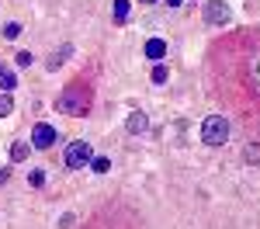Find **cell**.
Here are the masks:
<instances>
[{
    "label": "cell",
    "mask_w": 260,
    "mask_h": 229,
    "mask_svg": "<svg viewBox=\"0 0 260 229\" xmlns=\"http://www.w3.org/2000/svg\"><path fill=\"white\" fill-rule=\"evenodd\" d=\"M229 139V122H225V115H208L205 125H201V143L205 146H222Z\"/></svg>",
    "instance_id": "obj_1"
},
{
    "label": "cell",
    "mask_w": 260,
    "mask_h": 229,
    "mask_svg": "<svg viewBox=\"0 0 260 229\" xmlns=\"http://www.w3.org/2000/svg\"><path fill=\"white\" fill-rule=\"evenodd\" d=\"M83 104H87V97H83V87H80V83H70V87L59 94L56 108H59L62 115H83Z\"/></svg>",
    "instance_id": "obj_2"
},
{
    "label": "cell",
    "mask_w": 260,
    "mask_h": 229,
    "mask_svg": "<svg viewBox=\"0 0 260 229\" xmlns=\"http://www.w3.org/2000/svg\"><path fill=\"white\" fill-rule=\"evenodd\" d=\"M94 160V146L90 143H70L66 146V167L70 170H83V167H90Z\"/></svg>",
    "instance_id": "obj_3"
},
{
    "label": "cell",
    "mask_w": 260,
    "mask_h": 229,
    "mask_svg": "<svg viewBox=\"0 0 260 229\" xmlns=\"http://www.w3.org/2000/svg\"><path fill=\"white\" fill-rule=\"evenodd\" d=\"M56 143H59V132H56V125L39 122L35 128H31V146H35V149H49V146H56Z\"/></svg>",
    "instance_id": "obj_4"
},
{
    "label": "cell",
    "mask_w": 260,
    "mask_h": 229,
    "mask_svg": "<svg viewBox=\"0 0 260 229\" xmlns=\"http://www.w3.org/2000/svg\"><path fill=\"white\" fill-rule=\"evenodd\" d=\"M229 7L222 4V0H205V21L208 24H229Z\"/></svg>",
    "instance_id": "obj_5"
},
{
    "label": "cell",
    "mask_w": 260,
    "mask_h": 229,
    "mask_svg": "<svg viewBox=\"0 0 260 229\" xmlns=\"http://www.w3.org/2000/svg\"><path fill=\"white\" fill-rule=\"evenodd\" d=\"M125 128H128L132 136H142V132L149 128V118H146L142 111H132V115H128V122H125Z\"/></svg>",
    "instance_id": "obj_6"
},
{
    "label": "cell",
    "mask_w": 260,
    "mask_h": 229,
    "mask_svg": "<svg viewBox=\"0 0 260 229\" xmlns=\"http://www.w3.org/2000/svg\"><path fill=\"white\" fill-rule=\"evenodd\" d=\"M163 56H167V42H163V39H149V42H146V59L163 62Z\"/></svg>",
    "instance_id": "obj_7"
},
{
    "label": "cell",
    "mask_w": 260,
    "mask_h": 229,
    "mask_svg": "<svg viewBox=\"0 0 260 229\" xmlns=\"http://www.w3.org/2000/svg\"><path fill=\"white\" fill-rule=\"evenodd\" d=\"M111 14H115V21H128V14H132V0H115V4H111Z\"/></svg>",
    "instance_id": "obj_8"
},
{
    "label": "cell",
    "mask_w": 260,
    "mask_h": 229,
    "mask_svg": "<svg viewBox=\"0 0 260 229\" xmlns=\"http://www.w3.org/2000/svg\"><path fill=\"white\" fill-rule=\"evenodd\" d=\"M14 87H18V77H14L11 70H0V90H4V94H11Z\"/></svg>",
    "instance_id": "obj_9"
},
{
    "label": "cell",
    "mask_w": 260,
    "mask_h": 229,
    "mask_svg": "<svg viewBox=\"0 0 260 229\" xmlns=\"http://www.w3.org/2000/svg\"><path fill=\"white\" fill-rule=\"evenodd\" d=\"M170 80V70H167V62H156L153 66V83H167Z\"/></svg>",
    "instance_id": "obj_10"
},
{
    "label": "cell",
    "mask_w": 260,
    "mask_h": 229,
    "mask_svg": "<svg viewBox=\"0 0 260 229\" xmlns=\"http://www.w3.org/2000/svg\"><path fill=\"white\" fill-rule=\"evenodd\" d=\"M90 170H94V174H108V170H111V160H108V156H94V160H90Z\"/></svg>",
    "instance_id": "obj_11"
},
{
    "label": "cell",
    "mask_w": 260,
    "mask_h": 229,
    "mask_svg": "<svg viewBox=\"0 0 260 229\" xmlns=\"http://www.w3.org/2000/svg\"><path fill=\"white\" fill-rule=\"evenodd\" d=\"M24 156H28V143H14L11 146V160H14V163H21Z\"/></svg>",
    "instance_id": "obj_12"
},
{
    "label": "cell",
    "mask_w": 260,
    "mask_h": 229,
    "mask_svg": "<svg viewBox=\"0 0 260 229\" xmlns=\"http://www.w3.org/2000/svg\"><path fill=\"white\" fill-rule=\"evenodd\" d=\"M31 62H35V56H31V52H18V56H14V66H18V70H28Z\"/></svg>",
    "instance_id": "obj_13"
},
{
    "label": "cell",
    "mask_w": 260,
    "mask_h": 229,
    "mask_svg": "<svg viewBox=\"0 0 260 229\" xmlns=\"http://www.w3.org/2000/svg\"><path fill=\"white\" fill-rule=\"evenodd\" d=\"M18 35H21V24H18V21H7V24H4V39H11V42H14Z\"/></svg>",
    "instance_id": "obj_14"
},
{
    "label": "cell",
    "mask_w": 260,
    "mask_h": 229,
    "mask_svg": "<svg viewBox=\"0 0 260 229\" xmlns=\"http://www.w3.org/2000/svg\"><path fill=\"white\" fill-rule=\"evenodd\" d=\"M14 111V101H11V94H0V118H7Z\"/></svg>",
    "instance_id": "obj_15"
},
{
    "label": "cell",
    "mask_w": 260,
    "mask_h": 229,
    "mask_svg": "<svg viewBox=\"0 0 260 229\" xmlns=\"http://www.w3.org/2000/svg\"><path fill=\"white\" fill-rule=\"evenodd\" d=\"M243 160L246 163H260V146H246L243 149Z\"/></svg>",
    "instance_id": "obj_16"
},
{
    "label": "cell",
    "mask_w": 260,
    "mask_h": 229,
    "mask_svg": "<svg viewBox=\"0 0 260 229\" xmlns=\"http://www.w3.org/2000/svg\"><path fill=\"white\" fill-rule=\"evenodd\" d=\"M28 184L42 187V184H45V170H31V174H28Z\"/></svg>",
    "instance_id": "obj_17"
},
{
    "label": "cell",
    "mask_w": 260,
    "mask_h": 229,
    "mask_svg": "<svg viewBox=\"0 0 260 229\" xmlns=\"http://www.w3.org/2000/svg\"><path fill=\"white\" fill-rule=\"evenodd\" d=\"M253 83H257V90H260V59L253 62Z\"/></svg>",
    "instance_id": "obj_18"
},
{
    "label": "cell",
    "mask_w": 260,
    "mask_h": 229,
    "mask_svg": "<svg viewBox=\"0 0 260 229\" xmlns=\"http://www.w3.org/2000/svg\"><path fill=\"white\" fill-rule=\"evenodd\" d=\"M7 177H11V170H7V167H0V184H4Z\"/></svg>",
    "instance_id": "obj_19"
},
{
    "label": "cell",
    "mask_w": 260,
    "mask_h": 229,
    "mask_svg": "<svg viewBox=\"0 0 260 229\" xmlns=\"http://www.w3.org/2000/svg\"><path fill=\"white\" fill-rule=\"evenodd\" d=\"M180 4H184V0H167V7H180Z\"/></svg>",
    "instance_id": "obj_20"
},
{
    "label": "cell",
    "mask_w": 260,
    "mask_h": 229,
    "mask_svg": "<svg viewBox=\"0 0 260 229\" xmlns=\"http://www.w3.org/2000/svg\"><path fill=\"white\" fill-rule=\"evenodd\" d=\"M139 4H156V0H139Z\"/></svg>",
    "instance_id": "obj_21"
},
{
    "label": "cell",
    "mask_w": 260,
    "mask_h": 229,
    "mask_svg": "<svg viewBox=\"0 0 260 229\" xmlns=\"http://www.w3.org/2000/svg\"><path fill=\"white\" fill-rule=\"evenodd\" d=\"M0 70H4V66H0Z\"/></svg>",
    "instance_id": "obj_22"
}]
</instances>
